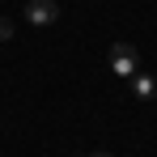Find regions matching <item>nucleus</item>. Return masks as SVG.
Returning <instances> with one entry per match:
<instances>
[{
	"label": "nucleus",
	"instance_id": "obj_1",
	"mask_svg": "<svg viewBox=\"0 0 157 157\" xmlns=\"http://www.w3.org/2000/svg\"><path fill=\"white\" fill-rule=\"evenodd\" d=\"M110 72L123 77V81H132L136 72H140V55H136L132 43H115V47H110Z\"/></svg>",
	"mask_w": 157,
	"mask_h": 157
},
{
	"label": "nucleus",
	"instance_id": "obj_2",
	"mask_svg": "<svg viewBox=\"0 0 157 157\" xmlns=\"http://www.w3.org/2000/svg\"><path fill=\"white\" fill-rule=\"evenodd\" d=\"M55 17H59V4L55 0H30L26 4V21L30 26H51Z\"/></svg>",
	"mask_w": 157,
	"mask_h": 157
},
{
	"label": "nucleus",
	"instance_id": "obj_3",
	"mask_svg": "<svg viewBox=\"0 0 157 157\" xmlns=\"http://www.w3.org/2000/svg\"><path fill=\"white\" fill-rule=\"evenodd\" d=\"M132 94H136V98H144V102H153V98H157V77L140 68V72L132 77Z\"/></svg>",
	"mask_w": 157,
	"mask_h": 157
},
{
	"label": "nucleus",
	"instance_id": "obj_4",
	"mask_svg": "<svg viewBox=\"0 0 157 157\" xmlns=\"http://www.w3.org/2000/svg\"><path fill=\"white\" fill-rule=\"evenodd\" d=\"M13 38V26H9V17H0V43H9Z\"/></svg>",
	"mask_w": 157,
	"mask_h": 157
},
{
	"label": "nucleus",
	"instance_id": "obj_5",
	"mask_svg": "<svg viewBox=\"0 0 157 157\" xmlns=\"http://www.w3.org/2000/svg\"><path fill=\"white\" fill-rule=\"evenodd\" d=\"M94 157H110V153H94Z\"/></svg>",
	"mask_w": 157,
	"mask_h": 157
}]
</instances>
